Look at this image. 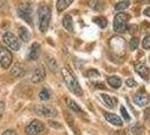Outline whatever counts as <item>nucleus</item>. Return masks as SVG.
<instances>
[{
	"mask_svg": "<svg viewBox=\"0 0 150 135\" xmlns=\"http://www.w3.org/2000/svg\"><path fill=\"white\" fill-rule=\"evenodd\" d=\"M2 42L13 51H18L21 49V43H19L18 38L16 37L11 32H6L2 35Z\"/></svg>",
	"mask_w": 150,
	"mask_h": 135,
	"instance_id": "obj_6",
	"label": "nucleus"
},
{
	"mask_svg": "<svg viewBox=\"0 0 150 135\" xmlns=\"http://www.w3.org/2000/svg\"><path fill=\"white\" fill-rule=\"evenodd\" d=\"M121 114H122V116H123V120H127V122H129L130 120V115L128 114V112H127V109L122 106L121 107Z\"/></svg>",
	"mask_w": 150,
	"mask_h": 135,
	"instance_id": "obj_31",
	"label": "nucleus"
},
{
	"mask_svg": "<svg viewBox=\"0 0 150 135\" xmlns=\"http://www.w3.org/2000/svg\"><path fill=\"white\" fill-rule=\"evenodd\" d=\"M107 83L112 87L113 89H119L122 86V80L119 77H116V75H112V77L107 78Z\"/></svg>",
	"mask_w": 150,
	"mask_h": 135,
	"instance_id": "obj_18",
	"label": "nucleus"
},
{
	"mask_svg": "<svg viewBox=\"0 0 150 135\" xmlns=\"http://www.w3.org/2000/svg\"><path fill=\"white\" fill-rule=\"evenodd\" d=\"M4 110H5V103L4 101H0V118L2 117Z\"/></svg>",
	"mask_w": 150,
	"mask_h": 135,
	"instance_id": "obj_34",
	"label": "nucleus"
},
{
	"mask_svg": "<svg viewBox=\"0 0 150 135\" xmlns=\"http://www.w3.org/2000/svg\"><path fill=\"white\" fill-rule=\"evenodd\" d=\"M34 110L38 115L44 117H55L58 115V110L50 105H38L34 107Z\"/></svg>",
	"mask_w": 150,
	"mask_h": 135,
	"instance_id": "obj_7",
	"label": "nucleus"
},
{
	"mask_svg": "<svg viewBox=\"0 0 150 135\" xmlns=\"http://www.w3.org/2000/svg\"><path fill=\"white\" fill-rule=\"evenodd\" d=\"M89 6L90 8H93L96 11H102L104 9V5H103V2L100 0H90Z\"/></svg>",
	"mask_w": 150,
	"mask_h": 135,
	"instance_id": "obj_23",
	"label": "nucleus"
},
{
	"mask_svg": "<svg viewBox=\"0 0 150 135\" xmlns=\"http://www.w3.org/2000/svg\"><path fill=\"white\" fill-rule=\"evenodd\" d=\"M18 35H19L21 41H23L24 43H27L30 39V34L26 27H23V26L19 27V28H18Z\"/></svg>",
	"mask_w": 150,
	"mask_h": 135,
	"instance_id": "obj_19",
	"label": "nucleus"
},
{
	"mask_svg": "<svg viewBox=\"0 0 150 135\" xmlns=\"http://www.w3.org/2000/svg\"><path fill=\"white\" fill-rule=\"evenodd\" d=\"M45 78V69L43 67H38L36 68L34 71H33V75H32V82L34 83H40L41 81H43Z\"/></svg>",
	"mask_w": 150,
	"mask_h": 135,
	"instance_id": "obj_13",
	"label": "nucleus"
},
{
	"mask_svg": "<svg viewBox=\"0 0 150 135\" xmlns=\"http://www.w3.org/2000/svg\"><path fill=\"white\" fill-rule=\"evenodd\" d=\"M144 117H146V120L150 123V107L146 110V112H144Z\"/></svg>",
	"mask_w": 150,
	"mask_h": 135,
	"instance_id": "obj_35",
	"label": "nucleus"
},
{
	"mask_svg": "<svg viewBox=\"0 0 150 135\" xmlns=\"http://www.w3.org/2000/svg\"><path fill=\"white\" fill-rule=\"evenodd\" d=\"M51 8L47 6H41L38 10V27L41 33H45L51 20Z\"/></svg>",
	"mask_w": 150,
	"mask_h": 135,
	"instance_id": "obj_2",
	"label": "nucleus"
},
{
	"mask_svg": "<svg viewBox=\"0 0 150 135\" xmlns=\"http://www.w3.org/2000/svg\"><path fill=\"white\" fill-rule=\"evenodd\" d=\"M24 73H25V70H24V68L19 63H16L15 65L13 67V69H11V75H14V77H16V78L22 77Z\"/></svg>",
	"mask_w": 150,
	"mask_h": 135,
	"instance_id": "obj_22",
	"label": "nucleus"
},
{
	"mask_svg": "<svg viewBox=\"0 0 150 135\" xmlns=\"http://www.w3.org/2000/svg\"><path fill=\"white\" fill-rule=\"evenodd\" d=\"M40 54H41V45L38 43H33L32 46L28 50V54H27V60L30 61H36L40 58Z\"/></svg>",
	"mask_w": 150,
	"mask_h": 135,
	"instance_id": "obj_11",
	"label": "nucleus"
},
{
	"mask_svg": "<svg viewBox=\"0 0 150 135\" xmlns=\"http://www.w3.org/2000/svg\"><path fill=\"white\" fill-rule=\"evenodd\" d=\"M47 65H49V69L52 72H57L58 71V64H57V62H55V60L53 58H50L47 60Z\"/></svg>",
	"mask_w": 150,
	"mask_h": 135,
	"instance_id": "obj_26",
	"label": "nucleus"
},
{
	"mask_svg": "<svg viewBox=\"0 0 150 135\" xmlns=\"http://www.w3.org/2000/svg\"><path fill=\"white\" fill-rule=\"evenodd\" d=\"M100 98H102V100L105 103V105L108 108H115V106L117 105V99L116 98H113L111 96H108V95H105V94H102Z\"/></svg>",
	"mask_w": 150,
	"mask_h": 135,
	"instance_id": "obj_16",
	"label": "nucleus"
},
{
	"mask_svg": "<svg viewBox=\"0 0 150 135\" xmlns=\"http://www.w3.org/2000/svg\"><path fill=\"white\" fill-rule=\"evenodd\" d=\"M87 75L89 78H98L99 77V72H98L97 70H95V69H90V70L87 71Z\"/></svg>",
	"mask_w": 150,
	"mask_h": 135,
	"instance_id": "obj_29",
	"label": "nucleus"
},
{
	"mask_svg": "<svg viewBox=\"0 0 150 135\" xmlns=\"http://www.w3.org/2000/svg\"><path fill=\"white\" fill-rule=\"evenodd\" d=\"M93 20H94V22H96V25L99 26L100 28H105L106 26H107V19H106L105 17L98 16V17H95Z\"/></svg>",
	"mask_w": 150,
	"mask_h": 135,
	"instance_id": "obj_24",
	"label": "nucleus"
},
{
	"mask_svg": "<svg viewBox=\"0 0 150 135\" xmlns=\"http://www.w3.org/2000/svg\"><path fill=\"white\" fill-rule=\"evenodd\" d=\"M67 105H68V107L72 110V112H77V114H80V115H83V109L78 106V104L76 103L75 100H72V99H68L67 100Z\"/></svg>",
	"mask_w": 150,
	"mask_h": 135,
	"instance_id": "obj_21",
	"label": "nucleus"
},
{
	"mask_svg": "<svg viewBox=\"0 0 150 135\" xmlns=\"http://www.w3.org/2000/svg\"><path fill=\"white\" fill-rule=\"evenodd\" d=\"M134 69H135V71H137V73L142 77V79H144V80H148V79H149L150 70H149V68L147 67L144 63H141V62L135 63Z\"/></svg>",
	"mask_w": 150,
	"mask_h": 135,
	"instance_id": "obj_12",
	"label": "nucleus"
},
{
	"mask_svg": "<svg viewBox=\"0 0 150 135\" xmlns=\"http://www.w3.org/2000/svg\"><path fill=\"white\" fill-rule=\"evenodd\" d=\"M61 75L63 78V81L68 87V89L71 92H74L76 96H83V89L80 87L79 82L77 81L75 75L71 72V70L67 67H63L61 69Z\"/></svg>",
	"mask_w": 150,
	"mask_h": 135,
	"instance_id": "obj_1",
	"label": "nucleus"
},
{
	"mask_svg": "<svg viewBox=\"0 0 150 135\" xmlns=\"http://www.w3.org/2000/svg\"><path fill=\"white\" fill-rule=\"evenodd\" d=\"M74 2V0H58L57 1V9H58V11H63V10H66L71 4Z\"/></svg>",
	"mask_w": 150,
	"mask_h": 135,
	"instance_id": "obj_20",
	"label": "nucleus"
},
{
	"mask_svg": "<svg viewBox=\"0 0 150 135\" xmlns=\"http://www.w3.org/2000/svg\"><path fill=\"white\" fill-rule=\"evenodd\" d=\"M143 126L140 123H135L125 129V135H142Z\"/></svg>",
	"mask_w": 150,
	"mask_h": 135,
	"instance_id": "obj_14",
	"label": "nucleus"
},
{
	"mask_svg": "<svg viewBox=\"0 0 150 135\" xmlns=\"http://www.w3.org/2000/svg\"><path fill=\"white\" fill-rule=\"evenodd\" d=\"M129 7H130V1L129 0H122V1L117 2L115 5V9L116 10H124V9H127Z\"/></svg>",
	"mask_w": 150,
	"mask_h": 135,
	"instance_id": "obj_25",
	"label": "nucleus"
},
{
	"mask_svg": "<svg viewBox=\"0 0 150 135\" xmlns=\"http://www.w3.org/2000/svg\"><path fill=\"white\" fill-rule=\"evenodd\" d=\"M13 63V55L9 50L0 46V65L4 69H8Z\"/></svg>",
	"mask_w": 150,
	"mask_h": 135,
	"instance_id": "obj_10",
	"label": "nucleus"
},
{
	"mask_svg": "<svg viewBox=\"0 0 150 135\" xmlns=\"http://www.w3.org/2000/svg\"><path fill=\"white\" fill-rule=\"evenodd\" d=\"M144 15L148 16V17H150V7H148L146 10H144Z\"/></svg>",
	"mask_w": 150,
	"mask_h": 135,
	"instance_id": "obj_36",
	"label": "nucleus"
},
{
	"mask_svg": "<svg viewBox=\"0 0 150 135\" xmlns=\"http://www.w3.org/2000/svg\"><path fill=\"white\" fill-rule=\"evenodd\" d=\"M133 101H134V104H137L139 107H144V106H147L150 103L149 94L144 90V88H142V89H140L134 95Z\"/></svg>",
	"mask_w": 150,
	"mask_h": 135,
	"instance_id": "obj_9",
	"label": "nucleus"
},
{
	"mask_svg": "<svg viewBox=\"0 0 150 135\" xmlns=\"http://www.w3.org/2000/svg\"><path fill=\"white\" fill-rule=\"evenodd\" d=\"M38 97L41 100H47V99H50V91L44 88V89H42L40 91V95H38Z\"/></svg>",
	"mask_w": 150,
	"mask_h": 135,
	"instance_id": "obj_27",
	"label": "nucleus"
},
{
	"mask_svg": "<svg viewBox=\"0 0 150 135\" xmlns=\"http://www.w3.org/2000/svg\"><path fill=\"white\" fill-rule=\"evenodd\" d=\"M142 46L144 50H150V34H148L142 41Z\"/></svg>",
	"mask_w": 150,
	"mask_h": 135,
	"instance_id": "obj_28",
	"label": "nucleus"
},
{
	"mask_svg": "<svg viewBox=\"0 0 150 135\" xmlns=\"http://www.w3.org/2000/svg\"><path fill=\"white\" fill-rule=\"evenodd\" d=\"M17 14L30 25H33V9L28 2L19 4L17 7Z\"/></svg>",
	"mask_w": 150,
	"mask_h": 135,
	"instance_id": "obj_5",
	"label": "nucleus"
},
{
	"mask_svg": "<svg viewBox=\"0 0 150 135\" xmlns=\"http://www.w3.org/2000/svg\"><path fill=\"white\" fill-rule=\"evenodd\" d=\"M43 131H44V124L38 120H32L25 128L26 135H38L41 134Z\"/></svg>",
	"mask_w": 150,
	"mask_h": 135,
	"instance_id": "obj_8",
	"label": "nucleus"
},
{
	"mask_svg": "<svg viewBox=\"0 0 150 135\" xmlns=\"http://www.w3.org/2000/svg\"><path fill=\"white\" fill-rule=\"evenodd\" d=\"M1 135H17V133H16L14 129H7V131H5Z\"/></svg>",
	"mask_w": 150,
	"mask_h": 135,
	"instance_id": "obj_33",
	"label": "nucleus"
},
{
	"mask_svg": "<svg viewBox=\"0 0 150 135\" xmlns=\"http://www.w3.org/2000/svg\"><path fill=\"white\" fill-rule=\"evenodd\" d=\"M138 45H139V39L133 37L131 39V42H130V49L131 50H137L138 49Z\"/></svg>",
	"mask_w": 150,
	"mask_h": 135,
	"instance_id": "obj_30",
	"label": "nucleus"
},
{
	"mask_svg": "<svg viewBox=\"0 0 150 135\" xmlns=\"http://www.w3.org/2000/svg\"><path fill=\"white\" fill-rule=\"evenodd\" d=\"M110 50L113 52V54L117 58H122L125 51H127V43L125 39L121 36H113L110 39Z\"/></svg>",
	"mask_w": 150,
	"mask_h": 135,
	"instance_id": "obj_3",
	"label": "nucleus"
},
{
	"mask_svg": "<svg viewBox=\"0 0 150 135\" xmlns=\"http://www.w3.org/2000/svg\"><path fill=\"white\" fill-rule=\"evenodd\" d=\"M127 86L130 87V88H133V87H135V86H138V83H137V81H135L134 79L130 78V79L127 80Z\"/></svg>",
	"mask_w": 150,
	"mask_h": 135,
	"instance_id": "obj_32",
	"label": "nucleus"
},
{
	"mask_svg": "<svg viewBox=\"0 0 150 135\" xmlns=\"http://www.w3.org/2000/svg\"><path fill=\"white\" fill-rule=\"evenodd\" d=\"M104 116L107 122H110L113 125H116V126H121L123 124V120H121L120 117L113 112H104Z\"/></svg>",
	"mask_w": 150,
	"mask_h": 135,
	"instance_id": "obj_15",
	"label": "nucleus"
},
{
	"mask_svg": "<svg viewBox=\"0 0 150 135\" xmlns=\"http://www.w3.org/2000/svg\"><path fill=\"white\" fill-rule=\"evenodd\" d=\"M130 19V16L127 13H119L114 17V22H113V28L116 33H125L128 30V22Z\"/></svg>",
	"mask_w": 150,
	"mask_h": 135,
	"instance_id": "obj_4",
	"label": "nucleus"
},
{
	"mask_svg": "<svg viewBox=\"0 0 150 135\" xmlns=\"http://www.w3.org/2000/svg\"><path fill=\"white\" fill-rule=\"evenodd\" d=\"M62 25H63V27H64L68 32H70V33L74 32V22H72V17L70 15H66L63 17V19H62Z\"/></svg>",
	"mask_w": 150,
	"mask_h": 135,
	"instance_id": "obj_17",
	"label": "nucleus"
}]
</instances>
